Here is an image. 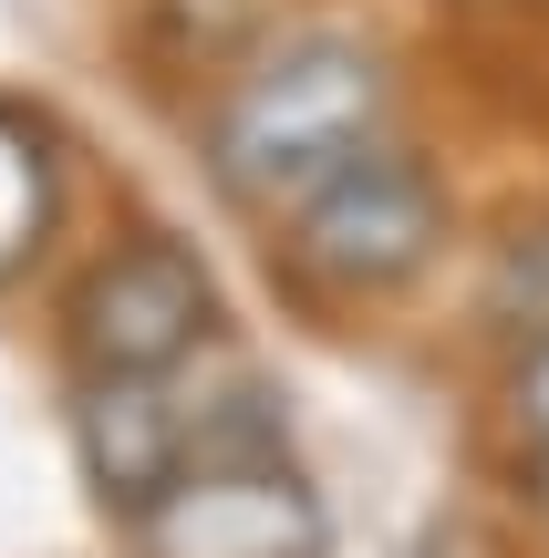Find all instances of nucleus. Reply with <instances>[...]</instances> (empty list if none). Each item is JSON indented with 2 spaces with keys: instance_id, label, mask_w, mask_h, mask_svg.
Listing matches in <instances>:
<instances>
[{
  "instance_id": "f257e3e1",
  "label": "nucleus",
  "mask_w": 549,
  "mask_h": 558,
  "mask_svg": "<svg viewBox=\"0 0 549 558\" xmlns=\"http://www.w3.org/2000/svg\"><path fill=\"white\" fill-rule=\"evenodd\" d=\"M384 135H405V73H394V52L363 21H301L290 11L198 104L207 186H218V207H239L260 228H281L322 177H343Z\"/></svg>"
},
{
  "instance_id": "f03ea898",
  "label": "nucleus",
  "mask_w": 549,
  "mask_h": 558,
  "mask_svg": "<svg viewBox=\"0 0 549 558\" xmlns=\"http://www.w3.org/2000/svg\"><path fill=\"white\" fill-rule=\"evenodd\" d=\"M456 239V186L426 145L384 135L373 156H353L343 177H322L281 228H270V259L290 269V290L311 300H394L415 290Z\"/></svg>"
},
{
  "instance_id": "7ed1b4c3",
  "label": "nucleus",
  "mask_w": 549,
  "mask_h": 558,
  "mask_svg": "<svg viewBox=\"0 0 549 558\" xmlns=\"http://www.w3.org/2000/svg\"><path fill=\"white\" fill-rule=\"evenodd\" d=\"M218 331V279L187 239L135 228L115 239L73 290V352L83 373H187Z\"/></svg>"
},
{
  "instance_id": "20e7f679",
  "label": "nucleus",
  "mask_w": 549,
  "mask_h": 558,
  "mask_svg": "<svg viewBox=\"0 0 549 558\" xmlns=\"http://www.w3.org/2000/svg\"><path fill=\"white\" fill-rule=\"evenodd\" d=\"M135 548L145 558H322L332 518L281 456H218L135 507Z\"/></svg>"
},
{
  "instance_id": "39448f33",
  "label": "nucleus",
  "mask_w": 549,
  "mask_h": 558,
  "mask_svg": "<svg viewBox=\"0 0 549 558\" xmlns=\"http://www.w3.org/2000/svg\"><path fill=\"white\" fill-rule=\"evenodd\" d=\"M73 445H83V476L135 518L145 497H166L198 465V403L177 393V373H83Z\"/></svg>"
},
{
  "instance_id": "423d86ee",
  "label": "nucleus",
  "mask_w": 549,
  "mask_h": 558,
  "mask_svg": "<svg viewBox=\"0 0 549 558\" xmlns=\"http://www.w3.org/2000/svg\"><path fill=\"white\" fill-rule=\"evenodd\" d=\"M62 228V135L32 104H0V279L32 269Z\"/></svg>"
},
{
  "instance_id": "0eeeda50",
  "label": "nucleus",
  "mask_w": 549,
  "mask_h": 558,
  "mask_svg": "<svg viewBox=\"0 0 549 558\" xmlns=\"http://www.w3.org/2000/svg\"><path fill=\"white\" fill-rule=\"evenodd\" d=\"M145 11H156V41H166L177 73H207V83H218L228 62H249L290 21V0H145Z\"/></svg>"
},
{
  "instance_id": "6e6552de",
  "label": "nucleus",
  "mask_w": 549,
  "mask_h": 558,
  "mask_svg": "<svg viewBox=\"0 0 549 558\" xmlns=\"http://www.w3.org/2000/svg\"><path fill=\"white\" fill-rule=\"evenodd\" d=\"M509 424H518L529 456H549V320L529 331V352H518V373H509Z\"/></svg>"
},
{
  "instance_id": "1a4fd4ad",
  "label": "nucleus",
  "mask_w": 549,
  "mask_h": 558,
  "mask_svg": "<svg viewBox=\"0 0 549 558\" xmlns=\"http://www.w3.org/2000/svg\"><path fill=\"white\" fill-rule=\"evenodd\" d=\"M529 465H539V497H549V456H529Z\"/></svg>"
}]
</instances>
